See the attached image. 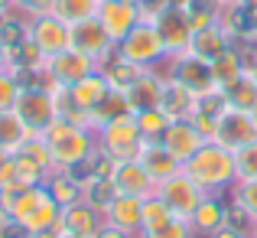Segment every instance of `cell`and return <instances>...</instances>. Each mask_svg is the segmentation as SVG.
<instances>
[{"instance_id": "1", "label": "cell", "mask_w": 257, "mask_h": 238, "mask_svg": "<svg viewBox=\"0 0 257 238\" xmlns=\"http://www.w3.org/2000/svg\"><path fill=\"white\" fill-rule=\"evenodd\" d=\"M43 140H46V147H49V153H52L56 170L82 167V163L91 160L94 147H98L94 127L91 124H75V121H69L65 114L49 127V131H43Z\"/></svg>"}, {"instance_id": "2", "label": "cell", "mask_w": 257, "mask_h": 238, "mask_svg": "<svg viewBox=\"0 0 257 238\" xmlns=\"http://www.w3.org/2000/svg\"><path fill=\"white\" fill-rule=\"evenodd\" d=\"M186 170L189 176H192V183L202 189V193H218V189L231 186V183H238V167H234V153L225 150L221 144H215V140H208L205 147H202L199 153H195L192 160H186Z\"/></svg>"}, {"instance_id": "3", "label": "cell", "mask_w": 257, "mask_h": 238, "mask_svg": "<svg viewBox=\"0 0 257 238\" xmlns=\"http://www.w3.org/2000/svg\"><path fill=\"white\" fill-rule=\"evenodd\" d=\"M94 134H98V147L101 153H104V160L111 163H120V160H137L140 150H144V134H140L137 127V118H134V111L120 114V118H111L104 121V124L94 127Z\"/></svg>"}, {"instance_id": "4", "label": "cell", "mask_w": 257, "mask_h": 238, "mask_svg": "<svg viewBox=\"0 0 257 238\" xmlns=\"http://www.w3.org/2000/svg\"><path fill=\"white\" fill-rule=\"evenodd\" d=\"M114 52H117V59L137 65V69H150L160 59H170V49H166V43H163V36H160L153 20H140V23L114 46Z\"/></svg>"}, {"instance_id": "5", "label": "cell", "mask_w": 257, "mask_h": 238, "mask_svg": "<svg viewBox=\"0 0 257 238\" xmlns=\"http://www.w3.org/2000/svg\"><path fill=\"white\" fill-rule=\"evenodd\" d=\"M13 111L20 114V121H23L33 134L49 131V127L62 118V88H59V92H46V88H36V85H23Z\"/></svg>"}, {"instance_id": "6", "label": "cell", "mask_w": 257, "mask_h": 238, "mask_svg": "<svg viewBox=\"0 0 257 238\" xmlns=\"http://www.w3.org/2000/svg\"><path fill=\"white\" fill-rule=\"evenodd\" d=\"M26 46L36 49L43 59H52L72 46V26L59 20L56 13H43V17L26 20Z\"/></svg>"}, {"instance_id": "7", "label": "cell", "mask_w": 257, "mask_h": 238, "mask_svg": "<svg viewBox=\"0 0 257 238\" xmlns=\"http://www.w3.org/2000/svg\"><path fill=\"white\" fill-rule=\"evenodd\" d=\"M173 59V72L170 78H176L186 92H192L195 98H208V95H221L218 85L212 78V62L192 56V52H182V56H170Z\"/></svg>"}, {"instance_id": "8", "label": "cell", "mask_w": 257, "mask_h": 238, "mask_svg": "<svg viewBox=\"0 0 257 238\" xmlns=\"http://www.w3.org/2000/svg\"><path fill=\"white\" fill-rule=\"evenodd\" d=\"M257 140V124L251 111H238V108H221L218 121H215V144H221L225 150H241L244 144Z\"/></svg>"}, {"instance_id": "9", "label": "cell", "mask_w": 257, "mask_h": 238, "mask_svg": "<svg viewBox=\"0 0 257 238\" xmlns=\"http://www.w3.org/2000/svg\"><path fill=\"white\" fill-rule=\"evenodd\" d=\"M157 196L173 209L176 215H179V219H192V212L199 209V202L205 199V193H202V189L192 183V176H189L186 170L160 183V186H157Z\"/></svg>"}, {"instance_id": "10", "label": "cell", "mask_w": 257, "mask_h": 238, "mask_svg": "<svg viewBox=\"0 0 257 238\" xmlns=\"http://www.w3.org/2000/svg\"><path fill=\"white\" fill-rule=\"evenodd\" d=\"M111 186L117 196H137V199H150L157 196V180L147 173V167L140 160H120L111 163Z\"/></svg>"}, {"instance_id": "11", "label": "cell", "mask_w": 257, "mask_h": 238, "mask_svg": "<svg viewBox=\"0 0 257 238\" xmlns=\"http://www.w3.org/2000/svg\"><path fill=\"white\" fill-rule=\"evenodd\" d=\"M111 92L114 88H111V82L104 78V72H94V75L75 82L72 88H65V111H82V114H88V118H94V111L107 101Z\"/></svg>"}, {"instance_id": "12", "label": "cell", "mask_w": 257, "mask_h": 238, "mask_svg": "<svg viewBox=\"0 0 257 238\" xmlns=\"http://www.w3.org/2000/svg\"><path fill=\"white\" fill-rule=\"evenodd\" d=\"M153 23H157L166 49H170V56H182V52H189V43H192V23H189L186 7L170 4L166 10H160L157 17H153Z\"/></svg>"}, {"instance_id": "13", "label": "cell", "mask_w": 257, "mask_h": 238, "mask_svg": "<svg viewBox=\"0 0 257 238\" xmlns=\"http://www.w3.org/2000/svg\"><path fill=\"white\" fill-rule=\"evenodd\" d=\"M72 49L91 56L98 65H104L114 56V39L107 36V30L101 26L98 17L82 20V23H72Z\"/></svg>"}, {"instance_id": "14", "label": "cell", "mask_w": 257, "mask_h": 238, "mask_svg": "<svg viewBox=\"0 0 257 238\" xmlns=\"http://www.w3.org/2000/svg\"><path fill=\"white\" fill-rule=\"evenodd\" d=\"M160 144L186 167V160H192L208 140L199 134V127L192 124V118H179V121H170V127H166L163 137H160Z\"/></svg>"}, {"instance_id": "15", "label": "cell", "mask_w": 257, "mask_h": 238, "mask_svg": "<svg viewBox=\"0 0 257 238\" xmlns=\"http://www.w3.org/2000/svg\"><path fill=\"white\" fill-rule=\"evenodd\" d=\"M49 62V72H52V78L59 82L62 88H72L75 82H82L88 75H94V72H101V65L94 62L91 56H85V52H78V49H65V52H59V56H52V59H46Z\"/></svg>"}, {"instance_id": "16", "label": "cell", "mask_w": 257, "mask_h": 238, "mask_svg": "<svg viewBox=\"0 0 257 238\" xmlns=\"http://www.w3.org/2000/svg\"><path fill=\"white\" fill-rule=\"evenodd\" d=\"M98 20L101 26L107 30V36L114 39V46L134 30V26L144 20V10L137 4H124V0H101L98 7Z\"/></svg>"}, {"instance_id": "17", "label": "cell", "mask_w": 257, "mask_h": 238, "mask_svg": "<svg viewBox=\"0 0 257 238\" xmlns=\"http://www.w3.org/2000/svg\"><path fill=\"white\" fill-rule=\"evenodd\" d=\"M163 88H166V78H157L150 69H144L137 78L131 82L127 88V105L131 111H147V108H160L163 105Z\"/></svg>"}, {"instance_id": "18", "label": "cell", "mask_w": 257, "mask_h": 238, "mask_svg": "<svg viewBox=\"0 0 257 238\" xmlns=\"http://www.w3.org/2000/svg\"><path fill=\"white\" fill-rule=\"evenodd\" d=\"M140 209H144V199H137V196H114L101 209V215L107 225L124 228L127 235H140Z\"/></svg>"}, {"instance_id": "19", "label": "cell", "mask_w": 257, "mask_h": 238, "mask_svg": "<svg viewBox=\"0 0 257 238\" xmlns=\"http://www.w3.org/2000/svg\"><path fill=\"white\" fill-rule=\"evenodd\" d=\"M101 225H104V215H101V209H94L88 199H78V202H72V206L62 209V232L94 238Z\"/></svg>"}, {"instance_id": "20", "label": "cell", "mask_w": 257, "mask_h": 238, "mask_svg": "<svg viewBox=\"0 0 257 238\" xmlns=\"http://www.w3.org/2000/svg\"><path fill=\"white\" fill-rule=\"evenodd\" d=\"M140 163L147 167V173L157 180V186L163 180H170V176H176V173H182V163L173 157L170 150H166L160 140H147L144 144V150H140V157H137Z\"/></svg>"}, {"instance_id": "21", "label": "cell", "mask_w": 257, "mask_h": 238, "mask_svg": "<svg viewBox=\"0 0 257 238\" xmlns=\"http://www.w3.org/2000/svg\"><path fill=\"white\" fill-rule=\"evenodd\" d=\"M228 49H231V36L221 30V23H212V26H205V30H195L192 43H189V52L199 56V59H205V62H215V59H218L221 52H228Z\"/></svg>"}, {"instance_id": "22", "label": "cell", "mask_w": 257, "mask_h": 238, "mask_svg": "<svg viewBox=\"0 0 257 238\" xmlns=\"http://www.w3.org/2000/svg\"><path fill=\"white\" fill-rule=\"evenodd\" d=\"M30 137H33V131L20 121L17 111H4V114H0V157H13V153H20Z\"/></svg>"}, {"instance_id": "23", "label": "cell", "mask_w": 257, "mask_h": 238, "mask_svg": "<svg viewBox=\"0 0 257 238\" xmlns=\"http://www.w3.org/2000/svg\"><path fill=\"white\" fill-rule=\"evenodd\" d=\"M163 108L166 114H170L173 121L179 118H192L195 111H199V98H195L192 92H186V88L179 85L176 78H166V88H163Z\"/></svg>"}, {"instance_id": "24", "label": "cell", "mask_w": 257, "mask_h": 238, "mask_svg": "<svg viewBox=\"0 0 257 238\" xmlns=\"http://www.w3.org/2000/svg\"><path fill=\"white\" fill-rule=\"evenodd\" d=\"M192 228L202 235H212L218 232L221 225H228V209L221 206V199H215V196H205V199L199 202V209L192 212Z\"/></svg>"}, {"instance_id": "25", "label": "cell", "mask_w": 257, "mask_h": 238, "mask_svg": "<svg viewBox=\"0 0 257 238\" xmlns=\"http://www.w3.org/2000/svg\"><path fill=\"white\" fill-rule=\"evenodd\" d=\"M46 186H49L52 199L62 209L72 206V202H78V199H85V183L78 180L75 173H69V170H56V173L46 180Z\"/></svg>"}, {"instance_id": "26", "label": "cell", "mask_w": 257, "mask_h": 238, "mask_svg": "<svg viewBox=\"0 0 257 238\" xmlns=\"http://www.w3.org/2000/svg\"><path fill=\"white\" fill-rule=\"evenodd\" d=\"M244 72H247V65H244V56H241L238 49L221 52V56L212 62V78H215V85H218V92L231 88L234 82L244 75Z\"/></svg>"}, {"instance_id": "27", "label": "cell", "mask_w": 257, "mask_h": 238, "mask_svg": "<svg viewBox=\"0 0 257 238\" xmlns=\"http://www.w3.org/2000/svg\"><path fill=\"white\" fill-rule=\"evenodd\" d=\"M221 98H225L228 108H238V111H251V108L257 105V82L251 72H244L238 82H234L231 88H225L221 92Z\"/></svg>"}, {"instance_id": "28", "label": "cell", "mask_w": 257, "mask_h": 238, "mask_svg": "<svg viewBox=\"0 0 257 238\" xmlns=\"http://www.w3.org/2000/svg\"><path fill=\"white\" fill-rule=\"evenodd\" d=\"M176 219V212L170 206H166L160 196H150V199H144V209H140V235L144 232H157V228L170 225Z\"/></svg>"}, {"instance_id": "29", "label": "cell", "mask_w": 257, "mask_h": 238, "mask_svg": "<svg viewBox=\"0 0 257 238\" xmlns=\"http://www.w3.org/2000/svg\"><path fill=\"white\" fill-rule=\"evenodd\" d=\"M98 7H101V0H56V4H52V13L72 26V23L98 17Z\"/></svg>"}, {"instance_id": "30", "label": "cell", "mask_w": 257, "mask_h": 238, "mask_svg": "<svg viewBox=\"0 0 257 238\" xmlns=\"http://www.w3.org/2000/svg\"><path fill=\"white\" fill-rule=\"evenodd\" d=\"M134 118H137V127H140V134H144V140H160V137H163V131L170 127V121H173L163 108L134 111Z\"/></svg>"}, {"instance_id": "31", "label": "cell", "mask_w": 257, "mask_h": 238, "mask_svg": "<svg viewBox=\"0 0 257 238\" xmlns=\"http://www.w3.org/2000/svg\"><path fill=\"white\" fill-rule=\"evenodd\" d=\"M234 206L251 225H257V180L234 183Z\"/></svg>"}, {"instance_id": "32", "label": "cell", "mask_w": 257, "mask_h": 238, "mask_svg": "<svg viewBox=\"0 0 257 238\" xmlns=\"http://www.w3.org/2000/svg\"><path fill=\"white\" fill-rule=\"evenodd\" d=\"M234 167H238V183L257 180V140L244 144L241 150H234Z\"/></svg>"}, {"instance_id": "33", "label": "cell", "mask_w": 257, "mask_h": 238, "mask_svg": "<svg viewBox=\"0 0 257 238\" xmlns=\"http://www.w3.org/2000/svg\"><path fill=\"white\" fill-rule=\"evenodd\" d=\"M20 88H23V85L17 82V75H13V72H0V114L17 108Z\"/></svg>"}, {"instance_id": "34", "label": "cell", "mask_w": 257, "mask_h": 238, "mask_svg": "<svg viewBox=\"0 0 257 238\" xmlns=\"http://www.w3.org/2000/svg\"><path fill=\"white\" fill-rule=\"evenodd\" d=\"M192 235H195L192 222H189V219H179V215H176L170 225L157 228V232H144L140 238H192Z\"/></svg>"}, {"instance_id": "35", "label": "cell", "mask_w": 257, "mask_h": 238, "mask_svg": "<svg viewBox=\"0 0 257 238\" xmlns=\"http://www.w3.org/2000/svg\"><path fill=\"white\" fill-rule=\"evenodd\" d=\"M52 4H56V0H13V10L26 13V20H30V17H43V13H52Z\"/></svg>"}, {"instance_id": "36", "label": "cell", "mask_w": 257, "mask_h": 238, "mask_svg": "<svg viewBox=\"0 0 257 238\" xmlns=\"http://www.w3.org/2000/svg\"><path fill=\"white\" fill-rule=\"evenodd\" d=\"M208 238H251V232H241V228H234L231 222H228V225H221L218 232H212Z\"/></svg>"}, {"instance_id": "37", "label": "cell", "mask_w": 257, "mask_h": 238, "mask_svg": "<svg viewBox=\"0 0 257 238\" xmlns=\"http://www.w3.org/2000/svg\"><path fill=\"white\" fill-rule=\"evenodd\" d=\"M94 238H134V235H127L124 228H114V225H107V222H104V225L98 228V235H94Z\"/></svg>"}, {"instance_id": "38", "label": "cell", "mask_w": 257, "mask_h": 238, "mask_svg": "<svg viewBox=\"0 0 257 238\" xmlns=\"http://www.w3.org/2000/svg\"><path fill=\"white\" fill-rule=\"evenodd\" d=\"M10 59H13V49L4 43V39H0V72H13L10 69Z\"/></svg>"}, {"instance_id": "39", "label": "cell", "mask_w": 257, "mask_h": 238, "mask_svg": "<svg viewBox=\"0 0 257 238\" xmlns=\"http://www.w3.org/2000/svg\"><path fill=\"white\" fill-rule=\"evenodd\" d=\"M218 7H225V10H241L244 7V0H215Z\"/></svg>"}, {"instance_id": "40", "label": "cell", "mask_w": 257, "mask_h": 238, "mask_svg": "<svg viewBox=\"0 0 257 238\" xmlns=\"http://www.w3.org/2000/svg\"><path fill=\"white\" fill-rule=\"evenodd\" d=\"M7 10H13V0H0V17H4Z\"/></svg>"}, {"instance_id": "41", "label": "cell", "mask_w": 257, "mask_h": 238, "mask_svg": "<svg viewBox=\"0 0 257 238\" xmlns=\"http://www.w3.org/2000/svg\"><path fill=\"white\" fill-rule=\"evenodd\" d=\"M247 72H251V75H254V82H257V59H254L251 65H247Z\"/></svg>"}, {"instance_id": "42", "label": "cell", "mask_w": 257, "mask_h": 238, "mask_svg": "<svg viewBox=\"0 0 257 238\" xmlns=\"http://www.w3.org/2000/svg\"><path fill=\"white\" fill-rule=\"evenodd\" d=\"M59 238H88V235H72V232H62Z\"/></svg>"}, {"instance_id": "43", "label": "cell", "mask_w": 257, "mask_h": 238, "mask_svg": "<svg viewBox=\"0 0 257 238\" xmlns=\"http://www.w3.org/2000/svg\"><path fill=\"white\" fill-rule=\"evenodd\" d=\"M251 118H254V124H257V105L251 108Z\"/></svg>"}, {"instance_id": "44", "label": "cell", "mask_w": 257, "mask_h": 238, "mask_svg": "<svg viewBox=\"0 0 257 238\" xmlns=\"http://www.w3.org/2000/svg\"><path fill=\"white\" fill-rule=\"evenodd\" d=\"M251 238H257V225H254V228H251Z\"/></svg>"}, {"instance_id": "45", "label": "cell", "mask_w": 257, "mask_h": 238, "mask_svg": "<svg viewBox=\"0 0 257 238\" xmlns=\"http://www.w3.org/2000/svg\"><path fill=\"white\" fill-rule=\"evenodd\" d=\"M124 4H137V7H140V0H124Z\"/></svg>"}]
</instances>
